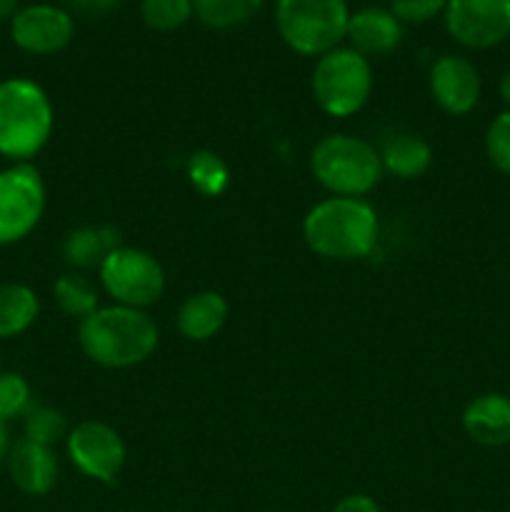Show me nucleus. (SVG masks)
Segmentation results:
<instances>
[{
    "mask_svg": "<svg viewBox=\"0 0 510 512\" xmlns=\"http://www.w3.org/2000/svg\"><path fill=\"white\" fill-rule=\"evenodd\" d=\"M25 440L30 443L45 445V448H53L60 440L68 438V420L60 410L50 408V405H33V408L25 413Z\"/></svg>",
    "mask_w": 510,
    "mask_h": 512,
    "instance_id": "5701e85b",
    "label": "nucleus"
},
{
    "mask_svg": "<svg viewBox=\"0 0 510 512\" xmlns=\"http://www.w3.org/2000/svg\"><path fill=\"white\" fill-rule=\"evenodd\" d=\"M53 295L58 308L70 318L85 320L100 308V293L83 273H65L53 283Z\"/></svg>",
    "mask_w": 510,
    "mask_h": 512,
    "instance_id": "aec40b11",
    "label": "nucleus"
},
{
    "mask_svg": "<svg viewBox=\"0 0 510 512\" xmlns=\"http://www.w3.org/2000/svg\"><path fill=\"white\" fill-rule=\"evenodd\" d=\"M115 248H120V233L113 225H83L65 235L63 258L75 273H85L98 270Z\"/></svg>",
    "mask_w": 510,
    "mask_h": 512,
    "instance_id": "dca6fc26",
    "label": "nucleus"
},
{
    "mask_svg": "<svg viewBox=\"0 0 510 512\" xmlns=\"http://www.w3.org/2000/svg\"><path fill=\"white\" fill-rule=\"evenodd\" d=\"M485 155L498 173L510 178V110L490 120L485 130Z\"/></svg>",
    "mask_w": 510,
    "mask_h": 512,
    "instance_id": "a878e982",
    "label": "nucleus"
},
{
    "mask_svg": "<svg viewBox=\"0 0 510 512\" xmlns=\"http://www.w3.org/2000/svg\"><path fill=\"white\" fill-rule=\"evenodd\" d=\"M100 285L115 305L145 310L158 303L165 290V270L150 253L140 248H115L98 268Z\"/></svg>",
    "mask_w": 510,
    "mask_h": 512,
    "instance_id": "0eeeda50",
    "label": "nucleus"
},
{
    "mask_svg": "<svg viewBox=\"0 0 510 512\" xmlns=\"http://www.w3.org/2000/svg\"><path fill=\"white\" fill-rule=\"evenodd\" d=\"M498 93H500V100H503V103L508 105V110H510V70H508V73H503V78H500Z\"/></svg>",
    "mask_w": 510,
    "mask_h": 512,
    "instance_id": "7c9ffc66",
    "label": "nucleus"
},
{
    "mask_svg": "<svg viewBox=\"0 0 510 512\" xmlns=\"http://www.w3.org/2000/svg\"><path fill=\"white\" fill-rule=\"evenodd\" d=\"M348 0H278L275 28L293 53L320 58L348 33Z\"/></svg>",
    "mask_w": 510,
    "mask_h": 512,
    "instance_id": "39448f33",
    "label": "nucleus"
},
{
    "mask_svg": "<svg viewBox=\"0 0 510 512\" xmlns=\"http://www.w3.org/2000/svg\"><path fill=\"white\" fill-rule=\"evenodd\" d=\"M265 0H193L195 18L213 30H230L248 23Z\"/></svg>",
    "mask_w": 510,
    "mask_h": 512,
    "instance_id": "412c9836",
    "label": "nucleus"
},
{
    "mask_svg": "<svg viewBox=\"0 0 510 512\" xmlns=\"http://www.w3.org/2000/svg\"><path fill=\"white\" fill-rule=\"evenodd\" d=\"M303 238L320 258H368L378 243V215L368 200L333 195L308 210Z\"/></svg>",
    "mask_w": 510,
    "mask_h": 512,
    "instance_id": "f03ea898",
    "label": "nucleus"
},
{
    "mask_svg": "<svg viewBox=\"0 0 510 512\" xmlns=\"http://www.w3.org/2000/svg\"><path fill=\"white\" fill-rule=\"evenodd\" d=\"M75 10L88 15H105L120 5V0H68Z\"/></svg>",
    "mask_w": 510,
    "mask_h": 512,
    "instance_id": "c85d7f7f",
    "label": "nucleus"
},
{
    "mask_svg": "<svg viewBox=\"0 0 510 512\" xmlns=\"http://www.w3.org/2000/svg\"><path fill=\"white\" fill-rule=\"evenodd\" d=\"M70 463L85 478L98 483H115L125 465V443L118 430L100 420L78 423L65 438Z\"/></svg>",
    "mask_w": 510,
    "mask_h": 512,
    "instance_id": "9d476101",
    "label": "nucleus"
},
{
    "mask_svg": "<svg viewBox=\"0 0 510 512\" xmlns=\"http://www.w3.org/2000/svg\"><path fill=\"white\" fill-rule=\"evenodd\" d=\"M193 15V0H140V18L155 33L180 30Z\"/></svg>",
    "mask_w": 510,
    "mask_h": 512,
    "instance_id": "b1692460",
    "label": "nucleus"
},
{
    "mask_svg": "<svg viewBox=\"0 0 510 512\" xmlns=\"http://www.w3.org/2000/svg\"><path fill=\"white\" fill-rule=\"evenodd\" d=\"M445 30L468 50H490L510 38V0H448Z\"/></svg>",
    "mask_w": 510,
    "mask_h": 512,
    "instance_id": "1a4fd4ad",
    "label": "nucleus"
},
{
    "mask_svg": "<svg viewBox=\"0 0 510 512\" xmlns=\"http://www.w3.org/2000/svg\"><path fill=\"white\" fill-rule=\"evenodd\" d=\"M45 213V180L33 163L0 170V248L15 245L38 228Z\"/></svg>",
    "mask_w": 510,
    "mask_h": 512,
    "instance_id": "6e6552de",
    "label": "nucleus"
},
{
    "mask_svg": "<svg viewBox=\"0 0 510 512\" xmlns=\"http://www.w3.org/2000/svg\"><path fill=\"white\" fill-rule=\"evenodd\" d=\"M78 340L95 365L123 370L145 363L158 348L160 333L145 310L113 303L80 320Z\"/></svg>",
    "mask_w": 510,
    "mask_h": 512,
    "instance_id": "f257e3e1",
    "label": "nucleus"
},
{
    "mask_svg": "<svg viewBox=\"0 0 510 512\" xmlns=\"http://www.w3.org/2000/svg\"><path fill=\"white\" fill-rule=\"evenodd\" d=\"M463 430L483 448L510 445V398L503 393H483L463 410Z\"/></svg>",
    "mask_w": 510,
    "mask_h": 512,
    "instance_id": "2eb2a0df",
    "label": "nucleus"
},
{
    "mask_svg": "<svg viewBox=\"0 0 510 512\" xmlns=\"http://www.w3.org/2000/svg\"><path fill=\"white\" fill-rule=\"evenodd\" d=\"M228 320V303L215 290H200L185 298L178 310V330L193 343H205L223 330Z\"/></svg>",
    "mask_w": 510,
    "mask_h": 512,
    "instance_id": "f3484780",
    "label": "nucleus"
},
{
    "mask_svg": "<svg viewBox=\"0 0 510 512\" xmlns=\"http://www.w3.org/2000/svg\"><path fill=\"white\" fill-rule=\"evenodd\" d=\"M330 512H383V510H380V505L375 503L370 495L353 493V495H345L343 500H338L335 508Z\"/></svg>",
    "mask_w": 510,
    "mask_h": 512,
    "instance_id": "cd10ccee",
    "label": "nucleus"
},
{
    "mask_svg": "<svg viewBox=\"0 0 510 512\" xmlns=\"http://www.w3.org/2000/svg\"><path fill=\"white\" fill-rule=\"evenodd\" d=\"M5 463L15 488L30 498H43L58 483V458L53 448L23 438L10 448Z\"/></svg>",
    "mask_w": 510,
    "mask_h": 512,
    "instance_id": "ddd939ff",
    "label": "nucleus"
},
{
    "mask_svg": "<svg viewBox=\"0 0 510 512\" xmlns=\"http://www.w3.org/2000/svg\"><path fill=\"white\" fill-rule=\"evenodd\" d=\"M8 453H10L8 428H5V423H0V463H3V460L8 458Z\"/></svg>",
    "mask_w": 510,
    "mask_h": 512,
    "instance_id": "2f4dec72",
    "label": "nucleus"
},
{
    "mask_svg": "<svg viewBox=\"0 0 510 512\" xmlns=\"http://www.w3.org/2000/svg\"><path fill=\"white\" fill-rule=\"evenodd\" d=\"M430 95L450 115H468L473 113L475 105L480 103L483 93V80H480L478 68L463 55H440L430 65L428 75Z\"/></svg>",
    "mask_w": 510,
    "mask_h": 512,
    "instance_id": "f8f14e48",
    "label": "nucleus"
},
{
    "mask_svg": "<svg viewBox=\"0 0 510 512\" xmlns=\"http://www.w3.org/2000/svg\"><path fill=\"white\" fill-rule=\"evenodd\" d=\"M33 408V390L20 373H0V423L25 418Z\"/></svg>",
    "mask_w": 510,
    "mask_h": 512,
    "instance_id": "393cba45",
    "label": "nucleus"
},
{
    "mask_svg": "<svg viewBox=\"0 0 510 512\" xmlns=\"http://www.w3.org/2000/svg\"><path fill=\"white\" fill-rule=\"evenodd\" d=\"M315 180L340 198H363L383 178L380 153L363 138L345 133L325 135L310 153Z\"/></svg>",
    "mask_w": 510,
    "mask_h": 512,
    "instance_id": "20e7f679",
    "label": "nucleus"
},
{
    "mask_svg": "<svg viewBox=\"0 0 510 512\" xmlns=\"http://www.w3.org/2000/svg\"><path fill=\"white\" fill-rule=\"evenodd\" d=\"M55 113L48 93L35 80L15 75L0 80V155L30 163L53 135Z\"/></svg>",
    "mask_w": 510,
    "mask_h": 512,
    "instance_id": "7ed1b4c3",
    "label": "nucleus"
},
{
    "mask_svg": "<svg viewBox=\"0 0 510 512\" xmlns=\"http://www.w3.org/2000/svg\"><path fill=\"white\" fill-rule=\"evenodd\" d=\"M20 10L18 0H0V20H13V15Z\"/></svg>",
    "mask_w": 510,
    "mask_h": 512,
    "instance_id": "c756f323",
    "label": "nucleus"
},
{
    "mask_svg": "<svg viewBox=\"0 0 510 512\" xmlns=\"http://www.w3.org/2000/svg\"><path fill=\"white\" fill-rule=\"evenodd\" d=\"M448 0H390L388 10L403 25H423L443 15Z\"/></svg>",
    "mask_w": 510,
    "mask_h": 512,
    "instance_id": "bb28decb",
    "label": "nucleus"
},
{
    "mask_svg": "<svg viewBox=\"0 0 510 512\" xmlns=\"http://www.w3.org/2000/svg\"><path fill=\"white\" fill-rule=\"evenodd\" d=\"M75 23L68 10L50 3L20 8L10 20V38L23 53L55 55L73 43Z\"/></svg>",
    "mask_w": 510,
    "mask_h": 512,
    "instance_id": "9b49d317",
    "label": "nucleus"
},
{
    "mask_svg": "<svg viewBox=\"0 0 510 512\" xmlns=\"http://www.w3.org/2000/svg\"><path fill=\"white\" fill-rule=\"evenodd\" d=\"M40 313V300L33 288L23 283L0 285V338H18Z\"/></svg>",
    "mask_w": 510,
    "mask_h": 512,
    "instance_id": "6ab92c4d",
    "label": "nucleus"
},
{
    "mask_svg": "<svg viewBox=\"0 0 510 512\" xmlns=\"http://www.w3.org/2000/svg\"><path fill=\"white\" fill-rule=\"evenodd\" d=\"M313 98L323 113L350 118L365 108L373 93V68L365 55L353 48H333L320 55L310 78Z\"/></svg>",
    "mask_w": 510,
    "mask_h": 512,
    "instance_id": "423d86ee",
    "label": "nucleus"
},
{
    "mask_svg": "<svg viewBox=\"0 0 510 512\" xmlns=\"http://www.w3.org/2000/svg\"><path fill=\"white\" fill-rule=\"evenodd\" d=\"M350 48L365 58H380V55L393 53L403 40V23L390 13L388 8H360L350 13L348 33Z\"/></svg>",
    "mask_w": 510,
    "mask_h": 512,
    "instance_id": "4468645a",
    "label": "nucleus"
},
{
    "mask_svg": "<svg viewBox=\"0 0 510 512\" xmlns=\"http://www.w3.org/2000/svg\"><path fill=\"white\" fill-rule=\"evenodd\" d=\"M378 153L380 163H383V173L395 175L400 180L420 178V175L428 173L430 163H433V148H430V143L413 133L393 135Z\"/></svg>",
    "mask_w": 510,
    "mask_h": 512,
    "instance_id": "a211bd4d",
    "label": "nucleus"
},
{
    "mask_svg": "<svg viewBox=\"0 0 510 512\" xmlns=\"http://www.w3.org/2000/svg\"><path fill=\"white\" fill-rule=\"evenodd\" d=\"M188 180L205 198H218L230 183V170L225 160L213 150H195L188 158Z\"/></svg>",
    "mask_w": 510,
    "mask_h": 512,
    "instance_id": "4be33fe9",
    "label": "nucleus"
}]
</instances>
